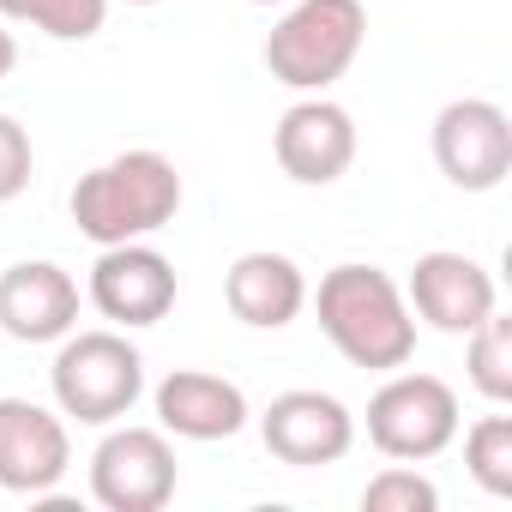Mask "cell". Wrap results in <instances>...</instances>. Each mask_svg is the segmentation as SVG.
Listing matches in <instances>:
<instances>
[{
	"mask_svg": "<svg viewBox=\"0 0 512 512\" xmlns=\"http://www.w3.org/2000/svg\"><path fill=\"white\" fill-rule=\"evenodd\" d=\"M0 19L37 25V31L55 37V43H85V37L103 31L109 0H0Z\"/></svg>",
	"mask_w": 512,
	"mask_h": 512,
	"instance_id": "obj_16",
	"label": "cell"
},
{
	"mask_svg": "<svg viewBox=\"0 0 512 512\" xmlns=\"http://www.w3.org/2000/svg\"><path fill=\"white\" fill-rule=\"evenodd\" d=\"M434 163L464 193H494L512 169V121L488 97H458L434 115Z\"/></svg>",
	"mask_w": 512,
	"mask_h": 512,
	"instance_id": "obj_6",
	"label": "cell"
},
{
	"mask_svg": "<svg viewBox=\"0 0 512 512\" xmlns=\"http://www.w3.org/2000/svg\"><path fill=\"white\" fill-rule=\"evenodd\" d=\"M49 386H55L61 416H73L85 428H109L139 404L145 356L121 332H67L61 350H55Z\"/></svg>",
	"mask_w": 512,
	"mask_h": 512,
	"instance_id": "obj_4",
	"label": "cell"
},
{
	"mask_svg": "<svg viewBox=\"0 0 512 512\" xmlns=\"http://www.w3.org/2000/svg\"><path fill=\"white\" fill-rule=\"evenodd\" d=\"M470 350H464V368H470V386L488 398V404H512V320H500V308L464 332Z\"/></svg>",
	"mask_w": 512,
	"mask_h": 512,
	"instance_id": "obj_17",
	"label": "cell"
},
{
	"mask_svg": "<svg viewBox=\"0 0 512 512\" xmlns=\"http://www.w3.org/2000/svg\"><path fill=\"white\" fill-rule=\"evenodd\" d=\"M223 296H229V314L241 326H260V332H284L302 308H308V278L290 253H272V247H253L229 266L223 278Z\"/></svg>",
	"mask_w": 512,
	"mask_h": 512,
	"instance_id": "obj_15",
	"label": "cell"
},
{
	"mask_svg": "<svg viewBox=\"0 0 512 512\" xmlns=\"http://www.w3.org/2000/svg\"><path fill=\"white\" fill-rule=\"evenodd\" d=\"M320 332L350 368L392 374L416 356V314L380 266H332L314 296Z\"/></svg>",
	"mask_w": 512,
	"mask_h": 512,
	"instance_id": "obj_1",
	"label": "cell"
},
{
	"mask_svg": "<svg viewBox=\"0 0 512 512\" xmlns=\"http://www.w3.org/2000/svg\"><path fill=\"white\" fill-rule=\"evenodd\" d=\"M91 494L109 512H157L175 494V446L163 428H115L91 452Z\"/></svg>",
	"mask_w": 512,
	"mask_h": 512,
	"instance_id": "obj_7",
	"label": "cell"
},
{
	"mask_svg": "<svg viewBox=\"0 0 512 512\" xmlns=\"http://www.w3.org/2000/svg\"><path fill=\"white\" fill-rule=\"evenodd\" d=\"M404 302L410 314H422L434 332L446 338H464L476 332L488 314H494V278L470 260V253H422V260L410 266V284H404Z\"/></svg>",
	"mask_w": 512,
	"mask_h": 512,
	"instance_id": "obj_12",
	"label": "cell"
},
{
	"mask_svg": "<svg viewBox=\"0 0 512 512\" xmlns=\"http://www.w3.org/2000/svg\"><path fill=\"white\" fill-rule=\"evenodd\" d=\"M362 506H368V512H434V506H440V488H434L422 470L392 464V470H380V476L362 488Z\"/></svg>",
	"mask_w": 512,
	"mask_h": 512,
	"instance_id": "obj_19",
	"label": "cell"
},
{
	"mask_svg": "<svg viewBox=\"0 0 512 512\" xmlns=\"http://www.w3.org/2000/svg\"><path fill=\"white\" fill-rule=\"evenodd\" d=\"M31 169H37V151H31V133L13 121V115H0V205L19 199L31 187Z\"/></svg>",
	"mask_w": 512,
	"mask_h": 512,
	"instance_id": "obj_20",
	"label": "cell"
},
{
	"mask_svg": "<svg viewBox=\"0 0 512 512\" xmlns=\"http://www.w3.org/2000/svg\"><path fill=\"white\" fill-rule=\"evenodd\" d=\"M260 440H266V452H272L278 464L320 470V464H338V458L356 446V416H350L332 392L296 386V392H284V398L266 404Z\"/></svg>",
	"mask_w": 512,
	"mask_h": 512,
	"instance_id": "obj_8",
	"label": "cell"
},
{
	"mask_svg": "<svg viewBox=\"0 0 512 512\" xmlns=\"http://www.w3.org/2000/svg\"><path fill=\"white\" fill-rule=\"evenodd\" d=\"M79 326V284L55 260H19L0 272V332L19 344H61Z\"/></svg>",
	"mask_w": 512,
	"mask_h": 512,
	"instance_id": "obj_13",
	"label": "cell"
},
{
	"mask_svg": "<svg viewBox=\"0 0 512 512\" xmlns=\"http://www.w3.org/2000/svg\"><path fill=\"white\" fill-rule=\"evenodd\" d=\"M368 440L398 458V464H422L440 458L458 440V392L440 374H398L368 398Z\"/></svg>",
	"mask_w": 512,
	"mask_h": 512,
	"instance_id": "obj_5",
	"label": "cell"
},
{
	"mask_svg": "<svg viewBox=\"0 0 512 512\" xmlns=\"http://www.w3.org/2000/svg\"><path fill=\"white\" fill-rule=\"evenodd\" d=\"M127 7H157V0H127Z\"/></svg>",
	"mask_w": 512,
	"mask_h": 512,
	"instance_id": "obj_23",
	"label": "cell"
},
{
	"mask_svg": "<svg viewBox=\"0 0 512 512\" xmlns=\"http://www.w3.org/2000/svg\"><path fill=\"white\" fill-rule=\"evenodd\" d=\"M73 464L67 422L31 398H0V488L7 494H49Z\"/></svg>",
	"mask_w": 512,
	"mask_h": 512,
	"instance_id": "obj_11",
	"label": "cell"
},
{
	"mask_svg": "<svg viewBox=\"0 0 512 512\" xmlns=\"http://www.w3.org/2000/svg\"><path fill=\"white\" fill-rule=\"evenodd\" d=\"M464 464L494 500H506L512 494V416H482L464 434Z\"/></svg>",
	"mask_w": 512,
	"mask_h": 512,
	"instance_id": "obj_18",
	"label": "cell"
},
{
	"mask_svg": "<svg viewBox=\"0 0 512 512\" xmlns=\"http://www.w3.org/2000/svg\"><path fill=\"white\" fill-rule=\"evenodd\" d=\"M73 223L85 241L115 247V241H145L181 211V175L163 151H121L79 175L73 187Z\"/></svg>",
	"mask_w": 512,
	"mask_h": 512,
	"instance_id": "obj_2",
	"label": "cell"
},
{
	"mask_svg": "<svg viewBox=\"0 0 512 512\" xmlns=\"http://www.w3.org/2000/svg\"><path fill=\"white\" fill-rule=\"evenodd\" d=\"M151 404H157L163 434H175V440H235L247 428V416H253L247 392L235 380H223V374H205V368L163 374Z\"/></svg>",
	"mask_w": 512,
	"mask_h": 512,
	"instance_id": "obj_14",
	"label": "cell"
},
{
	"mask_svg": "<svg viewBox=\"0 0 512 512\" xmlns=\"http://www.w3.org/2000/svg\"><path fill=\"white\" fill-rule=\"evenodd\" d=\"M175 266L145 241H115L91 266V302L115 326H157L175 308Z\"/></svg>",
	"mask_w": 512,
	"mask_h": 512,
	"instance_id": "obj_9",
	"label": "cell"
},
{
	"mask_svg": "<svg viewBox=\"0 0 512 512\" xmlns=\"http://www.w3.org/2000/svg\"><path fill=\"white\" fill-rule=\"evenodd\" d=\"M253 7H284V0H253Z\"/></svg>",
	"mask_w": 512,
	"mask_h": 512,
	"instance_id": "obj_22",
	"label": "cell"
},
{
	"mask_svg": "<svg viewBox=\"0 0 512 512\" xmlns=\"http://www.w3.org/2000/svg\"><path fill=\"white\" fill-rule=\"evenodd\" d=\"M13 67H19V37H13L7 25H0V79H7Z\"/></svg>",
	"mask_w": 512,
	"mask_h": 512,
	"instance_id": "obj_21",
	"label": "cell"
},
{
	"mask_svg": "<svg viewBox=\"0 0 512 512\" xmlns=\"http://www.w3.org/2000/svg\"><path fill=\"white\" fill-rule=\"evenodd\" d=\"M272 151H278V169L302 187H332L350 163H356V121L344 103L332 97H302L296 109H284L278 133H272Z\"/></svg>",
	"mask_w": 512,
	"mask_h": 512,
	"instance_id": "obj_10",
	"label": "cell"
},
{
	"mask_svg": "<svg viewBox=\"0 0 512 512\" xmlns=\"http://www.w3.org/2000/svg\"><path fill=\"white\" fill-rule=\"evenodd\" d=\"M362 43H368L362 0H296L266 37V67L290 91H326L356 67Z\"/></svg>",
	"mask_w": 512,
	"mask_h": 512,
	"instance_id": "obj_3",
	"label": "cell"
}]
</instances>
